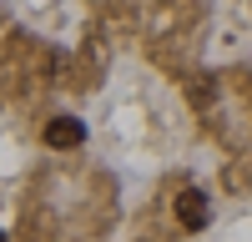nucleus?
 <instances>
[{"label":"nucleus","instance_id":"f257e3e1","mask_svg":"<svg viewBox=\"0 0 252 242\" xmlns=\"http://www.w3.org/2000/svg\"><path fill=\"white\" fill-rule=\"evenodd\" d=\"M177 217H182V227H207V222H212V207H207V197L197 192V187H187L182 197H177Z\"/></svg>","mask_w":252,"mask_h":242},{"label":"nucleus","instance_id":"f03ea898","mask_svg":"<svg viewBox=\"0 0 252 242\" xmlns=\"http://www.w3.org/2000/svg\"><path fill=\"white\" fill-rule=\"evenodd\" d=\"M46 141L51 147H81V141H86V126H81L76 116H56L46 126Z\"/></svg>","mask_w":252,"mask_h":242},{"label":"nucleus","instance_id":"7ed1b4c3","mask_svg":"<svg viewBox=\"0 0 252 242\" xmlns=\"http://www.w3.org/2000/svg\"><path fill=\"white\" fill-rule=\"evenodd\" d=\"M0 242H5V232H0Z\"/></svg>","mask_w":252,"mask_h":242}]
</instances>
